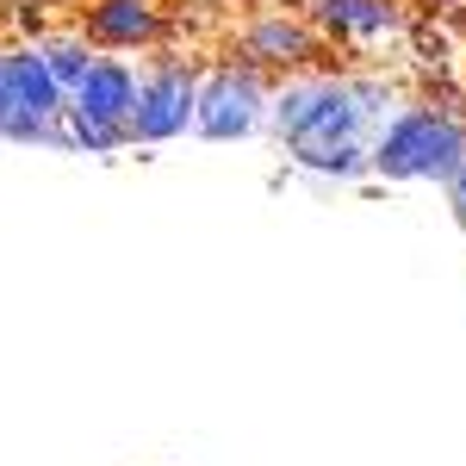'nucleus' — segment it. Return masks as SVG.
Segmentation results:
<instances>
[{"label": "nucleus", "mask_w": 466, "mask_h": 466, "mask_svg": "<svg viewBox=\"0 0 466 466\" xmlns=\"http://www.w3.org/2000/svg\"><path fill=\"white\" fill-rule=\"evenodd\" d=\"M386 118H392V94L373 81H287L268 100V125L280 131L292 162L329 180L367 175Z\"/></svg>", "instance_id": "obj_1"}, {"label": "nucleus", "mask_w": 466, "mask_h": 466, "mask_svg": "<svg viewBox=\"0 0 466 466\" xmlns=\"http://www.w3.org/2000/svg\"><path fill=\"white\" fill-rule=\"evenodd\" d=\"M461 162H466V125L461 118L430 112V106H404L380 125L367 168L380 180H435V187H448V180L461 175Z\"/></svg>", "instance_id": "obj_2"}, {"label": "nucleus", "mask_w": 466, "mask_h": 466, "mask_svg": "<svg viewBox=\"0 0 466 466\" xmlns=\"http://www.w3.org/2000/svg\"><path fill=\"white\" fill-rule=\"evenodd\" d=\"M268 87L255 69H212L199 81V100H193V131L206 144H237V137H255L268 125Z\"/></svg>", "instance_id": "obj_3"}, {"label": "nucleus", "mask_w": 466, "mask_h": 466, "mask_svg": "<svg viewBox=\"0 0 466 466\" xmlns=\"http://www.w3.org/2000/svg\"><path fill=\"white\" fill-rule=\"evenodd\" d=\"M193 100H199V69L193 63H156L137 75V106H131V144H175L193 131Z\"/></svg>", "instance_id": "obj_4"}, {"label": "nucleus", "mask_w": 466, "mask_h": 466, "mask_svg": "<svg viewBox=\"0 0 466 466\" xmlns=\"http://www.w3.org/2000/svg\"><path fill=\"white\" fill-rule=\"evenodd\" d=\"M131 106H137V69L118 56H94L87 75L69 87V112L94 118V125H125L131 131Z\"/></svg>", "instance_id": "obj_5"}, {"label": "nucleus", "mask_w": 466, "mask_h": 466, "mask_svg": "<svg viewBox=\"0 0 466 466\" xmlns=\"http://www.w3.org/2000/svg\"><path fill=\"white\" fill-rule=\"evenodd\" d=\"M0 75H6V94H13L19 112H32V118H63L69 112V94L56 87V75L37 50H0Z\"/></svg>", "instance_id": "obj_6"}, {"label": "nucleus", "mask_w": 466, "mask_h": 466, "mask_svg": "<svg viewBox=\"0 0 466 466\" xmlns=\"http://www.w3.org/2000/svg\"><path fill=\"white\" fill-rule=\"evenodd\" d=\"M311 19L329 37H349V44H373V37L398 32L392 0H311Z\"/></svg>", "instance_id": "obj_7"}, {"label": "nucleus", "mask_w": 466, "mask_h": 466, "mask_svg": "<svg viewBox=\"0 0 466 466\" xmlns=\"http://www.w3.org/2000/svg\"><path fill=\"white\" fill-rule=\"evenodd\" d=\"M94 37L106 44V50H144L162 37V13L149 6V0H94Z\"/></svg>", "instance_id": "obj_8"}, {"label": "nucleus", "mask_w": 466, "mask_h": 466, "mask_svg": "<svg viewBox=\"0 0 466 466\" xmlns=\"http://www.w3.org/2000/svg\"><path fill=\"white\" fill-rule=\"evenodd\" d=\"M305 50H311V32H305L299 19L268 13V19H255V25H249V56H255V63H299Z\"/></svg>", "instance_id": "obj_9"}, {"label": "nucleus", "mask_w": 466, "mask_h": 466, "mask_svg": "<svg viewBox=\"0 0 466 466\" xmlns=\"http://www.w3.org/2000/svg\"><path fill=\"white\" fill-rule=\"evenodd\" d=\"M37 56L50 63V75H56V87H63V94H69L75 81L87 75V63H94V50H87L81 37H44V44H37Z\"/></svg>", "instance_id": "obj_10"}, {"label": "nucleus", "mask_w": 466, "mask_h": 466, "mask_svg": "<svg viewBox=\"0 0 466 466\" xmlns=\"http://www.w3.org/2000/svg\"><path fill=\"white\" fill-rule=\"evenodd\" d=\"M63 125H69V144L75 149H94V156H112V149L131 144L125 125H94V118H75V112H63Z\"/></svg>", "instance_id": "obj_11"}, {"label": "nucleus", "mask_w": 466, "mask_h": 466, "mask_svg": "<svg viewBox=\"0 0 466 466\" xmlns=\"http://www.w3.org/2000/svg\"><path fill=\"white\" fill-rule=\"evenodd\" d=\"M448 199H454V224H461V237H466V162H461V175L448 180Z\"/></svg>", "instance_id": "obj_12"}]
</instances>
